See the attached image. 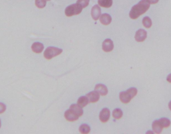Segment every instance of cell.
Instances as JSON below:
<instances>
[{
  "label": "cell",
  "mask_w": 171,
  "mask_h": 134,
  "mask_svg": "<svg viewBox=\"0 0 171 134\" xmlns=\"http://www.w3.org/2000/svg\"><path fill=\"white\" fill-rule=\"evenodd\" d=\"M150 4L147 0H141L139 3L132 7L129 13L130 18L136 20L142 14L146 13L150 8Z\"/></svg>",
  "instance_id": "cell-1"
},
{
  "label": "cell",
  "mask_w": 171,
  "mask_h": 134,
  "mask_svg": "<svg viewBox=\"0 0 171 134\" xmlns=\"http://www.w3.org/2000/svg\"><path fill=\"white\" fill-rule=\"evenodd\" d=\"M83 7L78 3L70 5L65 9V14L66 16L71 17L75 15H78L82 12Z\"/></svg>",
  "instance_id": "cell-2"
},
{
  "label": "cell",
  "mask_w": 171,
  "mask_h": 134,
  "mask_svg": "<svg viewBox=\"0 0 171 134\" xmlns=\"http://www.w3.org/2000/svg\"><path fill=\"white\" fill-rule=\"evenodd\" d=\"M63 50L56 47H48L44 51V56L47 60H51L53 57L59 55L62 53Z\"/></svg>",
  "instance_id": "cell-3"
},
{
  "label": "cell",
  "mask_w": 171,
  "mask_h": 134,
  "mask_svg": "<svg viewBox=\"0 0 171 134\" xmlns=\"http://www.w3.org/2000/svg\"><path fill=\"white\" fill-rule=\"evenodd\" d=\"M110 112L108 108H104L102 111L100 113V120L102 123L107 122L109 119H110Z\"/></svg>",
  "instance_id": "cell-4"
},
{
  "label": "cell",
  "mask_w": 171,
  "mask_h": 134,
  "mask_svg": "<svg viewBox=\"0 0 171 134\" xmlns=\"http://www.w3.org/2000/svg\"><path fill=\"white\" fill-rule=\"evenodd\" d=\"M65 118L69 122H74L78 119L79 116L77 114H76L72 109H68L64 113Z\"/></svg>",
  "instance_id": "cell-5"
},
{
  "label": "cell",
  "mask_w": 171,
  "mask_h": 134,
  "mask_svg": "<svg viewBox=\"0 0 171 134\" xmlns=\"http://www.w3.org/2000/svg\"><path fill=\"white\" fill-rule=\"evenodd\" d=\"M147 37V33L144 30L140 29L136 32L135 34V40L138 42L144 41Z\"/></svg>",
  "instance_id": "cell-6"
},
{
  "label": "cell",
  "mask_w": 171,
  "mask_h": 134,
  "mask_svg": "<svg viewBox=\"0 0 171 134\" xmlns=\"http://www.w3.org/2000/svg\"><path fill=\"white\" fill-rule=\"evenodd\" d=\"M91 15L95 21L98 20L101 16V9L98 5H95L92 8Z\"/></svg>",
  "instance_id": "cell-7"
},
{
  "label": "cell",
  "mask_w": 171,
  "mask_h": 134,
  "mask_svg": "<svg viewBox=\"0 0 171 134\" xmlns=\"http://www.w3.org/2000/svg\"><path fill=\"white\" fill-rule=\"evenodd\" d=\"M114 49L113 41L110 39H106L102 43V50L105 52H110Z\"/></svg>",
  "instance_id": "cell-8"
},
{
  "label": "cell",
  "mask_w": 171,
  "mask_h": 134,
  "mask_svg": "<svg viewBox=\"0 0 171 134\" xmlns=\"http://www.w3.org/2000/svg\"><path fill=\"white\" fill-rule=\"evenodd\" d=\"M86 96L89 100V102L90 103H96L100 99L99 93L96 91H94L86 94Z\"/></svg>",
  "instance_id": "cell-9"
},
{
  "label": "cell",
  "mask_w": 171,
  "mask_h": 134,
  "mask_svg": "<svg viewBox=\"0 0 171 134\" xmlns=\"http://www.w3.org/2000/svg\"><path fill=\"white\" fill-rule=\"evenodd\" d=\"M95 91H96V92H98L99 94H100L101 95H106L108 92L106 86L100 84H97L95 86Z\"/></svg>",
  "instance_id": "cell-10"
},
{
  "label": "cell",
  "mask_w": 171,
  "mask_h": 134,
  "mask_svg": "<svg viewBox=\"0 0 171 134\" xmlns=\"http://www.w3.org/2000/svg\"><path fill=\"white\" fill-rule=\"evenodd\" d=\"M100 21L103 25L108 26L112 22L111 16L108 13H104L100 17Z\"/></svg>",
  "instance_id": "cell-11"
},
{
  "label": "cell",
  "mask_w": 171,
  "mask_h": 134,
  "mask_svg": "<svg viewBox=\"0 0 171 134\" xmlns=\"http://www.w3.org/2000/svg\"><path fill=\"white\" fill-rule=\"evenodd\" d=\"M44 45L40 42H35L32 45V51L36 54H40L44 50Z\"/></svg>",
  "instance_id": "cell-12"
},
{
  "label": "cell",
  "mask_w": 171,
  "mask_h": 134,
  "mask_svg": "<svg viewBox=\"0 0 171 134\" xmlns=\"http://www.w3.org/2000/svg\"><path fill=\"white\" fill-rule=\"evenodd\" d=\"M120 99L122 103H128L131 101L132 98L126 91V92H122L120 93Z\"/></svg>",
  "instance_id": "cell-13"
},
{
  "label": "cell",
  "mask_w": 171,
  "mask_h": 134,
  "mask_svg": "<svg viewBox=\"0 0 171 134\" xmlns=\"http://www.w3.org/2000/svg\"><path fill=\"white\" fill-rule=\"evenodd\" d=\"M82 108L80 107L78 104H72V105H71L70 107V109H72V111L76 114H77L79 117L82 116L83 115V110Z\"/></svg>",
  "instance_id": "cell-14"
},
{
  "label": "cell",
  "mask_w": 171,
  "mask_h": 134,
  "mask_svg": "<svg viewBox=\"0 0 171 134\" xmlns=\"http://www.w3.org/2000/svg\"><path fill=\"white\" fill-rule=\"evenodd\" d=\"M153 127V130L156 133H160L163 131V126H161L159 120H155L152 124Z\"/></svg>",
  "instance_id": "cell-15"
},
{
  "label": "cell",
  "mask_w": 171,
  "mask_h": 134,
  "mask_svg": "<svg viewBox=\"0 0 171 134\" xmlns=\"http://www.w3.org/2000/svg\"><path fill=\"white\" fill-rule=\"evenodd\" d=\"M98 5L100 7H103L105 8H109L112 6L113 2L112 0H98Z\"/></svg>",
  "instance_id": "cell-16"
},
{
  "label": "cell",
  "mask_w": 171,
  "mask_h": 134,
  "mask_svg": "<svg viewBox=\"0 0 171 134\" xmlns=\"http://www.w3.org/2000/svg\"><path fill=\"white\" fill-rule=\"evenodd\" d=\"M77 103H78V105H79L81 108H84L88 104L89 100L86 95V96H81L78 99Z\"/></svg>",
  "instance_id": "cell-17"
},
{
  "label": "cell",
  "mask_w": 171,
  "mask_h": 134,
  "mask_svg": "<svg viewBox=\"0 0 171 134\" xmlns=\"http://www.w3.org/2000/svg\"><path fill=\"white\" fill-rule=\"evenodd\" d=\"M112 116L113 117L116 119H120L123 116V112L122 110L119 108H116L112 112Z\"/></svg>",
  "instance_id": "cell-18"
},
{
  "label": "cell",
  "mask_w": 171,
  "mask_h": 134,
  "mask_svg": "<svg viewBox=\"0 0 171 134\" xmlns=\"http://www.w3.org/2000/svg\"><path fill=\"white\" fill-rule=\"evenodd\" d=\"M159 121L160 123L161 124V126H163V127L167 128L170 125V119H169L168 118L163 117V118L160 119Z\"/></svg>",
  "instance_id": "cell-19"
},
{
  "label": "cell",
  "mask_w": 171,
  "mask_h": 134,
  "mask_svg": "<svg viewBox=\"0 0 171 134\" xmlns=\"http://www.w3.org/2000/svg\"><path fill=\"white\" fill-rule=\"evenodd\" d=\"M79 131L82 133H88L90 132V127L87 124H82L79 127Z\"/></svg>",
  "instance_id": "cell-20"
},
{
  "label": "cell",
  "mask_w": 171,
  "mask_h": 134,
  "mask_svg": "<svg viewBox=\"0 0 171 134\" xmlns=\"http://www.w3.org/2000/svg\"><path fill=\"white\" fill-rule=\"evenodd\" d=\"M142 24L146 28H150L152 26V20L149 17H144L142 20Z\"/></svg>",
  "instance_id": "cell-21"
},
{
  "label": "cell",
  "mask_w": 171,
  "mask_h": 134,
  "mask_svg": "<svg viewBox=\"0 0 171 134\" xmlns=\"http://www.w3.org/2000/svg\"><path fill=\"white\" fill-rule=\"evenodd\" d=\"M35 3L36 6L40 9L44 8L46 6V0H36Z\"/></svg>",
  "instance_id": "cell-22"
},
{
  "label": "cell",
  "mask_w": 171,
  "mask_h": 134,
  "mask_svg": "<svg viewBox=\"0 0 171 134\" xmlns=\"http://www.w3.org/2000/svg\"><path fill=\"white\" fill-rule=\"evenodd\" d=\"M127 92L130 94V95L132 99V98H134L136 95L138 91H137V89L135 88H131L128 89L127 90Z\"/></svg>",
  "instance_id": "cell-23"
},
{
  "label": "cell",
  "mask_w": 171,
  "mask_h": 134,
  "mask_svg": "<svg viewBox=\"0 0 171 134\" xmlns=\"http://www.w3.org/2000/svg\"><path fill=\"white\" fill-rule=\"evenodd\" d=\"M90 2V0H78L77 3L80 4L83 8L86 7Z\"/></svg>",
  "instance_id": "cell-24"
},
{
  "label": "cell",
  "mask_w": 171,
  "mask_h": 134,
  "mask_svg": "<svg viewBox=\"0 0 171 134\" xmlns=\"http://www.w3.org/2000/svg\"><path fill=\"white\" fill-rule=\"evenodd\" d=\"M6 110V106L3 103L0 102V114L5 112V111Z\"/></svg>",
  "instance_id": "cell-25"
},
{
  "label": "cell",
  "mask_w": 171,
  "mask_h": 134,
  "mask_svg": "<svg viewBox=\"0 0 171 134\" xmlns=\"http://www.w3.org/2000/svg\"><path fill=\"white\" fill-rule=\"evenodd\" d=\"M150 4H155L156 3H158L159 0H147Z\"/></svg>",
  "instance_id": "cell-26"
},
{
  "label": "cell",
  "mask_w": 171,
  "mask_h": 134,
  "mask_svg": "<svg viewBox=\"0 0 171 134\" xmlns=\"http://www.w3.org/2000/svg\"><path fill=\"white\" fill-rule=\"evenodd\" d=\"M167 80L169 81V83H171V74H169V75L167 76Z\"/></svg>",
  "instance_id": "cell-27"
},
{
  "label": "cell",
  "mask_w": 171,
  "mask_h": 134,
  "mask_svg": "<svg viewBox=\"0 0 171 134\" xmlns=\"http://www.w3.org/2000/svg\"><path fill=\"white\" fill-rule=\"evenodd\" d=\"M169 108L170 110L171 111V101H170V102H169Z\"/></svg>",
  "instance_id": "cell-28"
},
{
  "label": "cell",
  "mask_w": 171,
  "mask_h": 134,
  "mask_svg": "<svg viewBox=\"0 0 171 134\" xmlns=\"http://www.w3.org/2000/svg\"><path fill=\"white\" fill-rule=\"evenodd\" d=\"M153 132H151V131H149V132H146V133H153Z\"/></svg>",
  "instance_id": "cell-29"
},
{
  "label": "cell",
  "mask_w": 171,
  "mask_h": 134,
  "mask_svg": "<svg viewBox=\"0 0 171 134\" xmlns=\"http://www.w3.org/2000/svg\"><path fill=\"white\" fill-rule=\"evenodd\" d=\"M1 126H2V123H1V120H0V127H1Z\"/></svg>",
  "instance_id": "cell-30"
},
{
  "label": "cell",
  "mask_w": 171,
  "mask_h": 134,
  "mask_svg": "<svg viewBox=\"0 0 171 134\" xmlns=\"http://www.w3.org/2000/svg\"><path fill=\"white\" fill-rule=\"evenodd\" d=\"M46 1H50V0H46Z\"/></svg>",
  "instance_id": "cell-31"
}]
</instances>
